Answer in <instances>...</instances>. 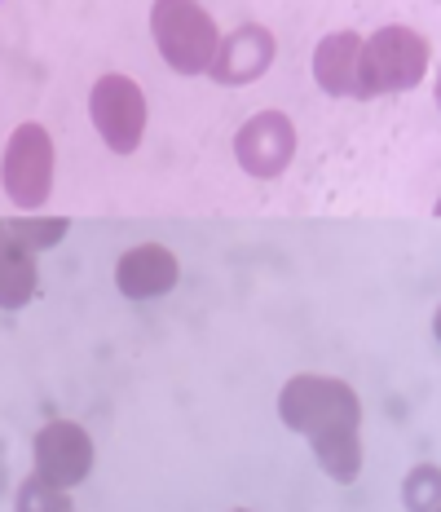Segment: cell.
I'll return each instance as SVG.
<instances>
[{
  "mask_svg": "<svg viewBox=\"0 0 441 512\" xmlns=\"http://www.w3.org/2000/svg\"><path fill=\"white\" fill-rule=\"evenodd\" d=\"M428 67V45L424 36L406 27H384L371 36V45L362 49V80L367 89L362 93H384V89H415L424 80Z\"/></svg>",
  "mask_w": 441,
  "mask_h": 512,
  "instance_id": "1",
  "label": "cell"
},
{
  "mask_svg": "<svg viewBox=\"0 0 441 512\" xmlns=\"http://www.w3.org/2000/svg\"><path fill=\"white\" fill-rule=\"evenodd\" d=\"M155 36L164 58L177 71H203L217 53V27L195 0H159L155 5Z\"/></svg>",
  "mask_w": 441,
  "mask_h": 512,
  "instance_id": "2",
  "label": "cell"
},
{
  "mask_svg": "<svg viewBox=\"0 0 441 512\" xmlns=\"http://www.w3.org/2000/svg\"><path fill=\"white\" fill-rule=\"evenodd\" d=\"M93 120H98V133L115 151H133L137 133L146 124V102L124 76H106L93 89Z\"/></svg>",
  "mask_w": 441,
  "mask_h": 512,
  "instance_id": "3",
  "label": "cell"
},
{
  "mask_svg": "<svg viewBox=\"0 0 441 512\" xmlns=\"http://www.w3.org/2000/svg\"><path fill=\"white\" fill-rule=\"evenodd\" d=\"M5 181H9V195H14L23 208L45 199V190H49V137H45V128H18L14 133L9 155H5Z\"/></svg>",
  "mask_w": 441,
  "mask_h": 512,
  "instance_id": "4",
  "label": "cell"
},
{
  "mask_svg": "<svg viewBox=\"0 0 441 512\" xmlns=\"http://www.w3.org/2000/svg\"><path fill=\"white\" fill-rule=\"evenodd\" d=\"M292 124L283 120L278 111H265L261 120H252L239 133V164L252 168V173L270 177L278 168H287V159H292Z\"/></svg>",
  "mask_w": 441,
  "mask_h": 512,
  "instance_id": "5",
  "label": "cell"
},
{
  "mask_svg": "<svg viewBox=\"0 0 441 512\" xmlns=\"http://www.w3.org/2000/svg\"><path fill=\"white\" fill-rule=\"evenodd\" d=\"M36 464L40 477H49V482H80L84 464H89V442L75 424H49L36 442Z\"/></svg>",
  "mask_w": 441,
  "mask_h": 512,
  "instance_id": "6",
  "label": "cell"
},
{
  "mask_svg": "<svg viewBox=\"0 0 441 512\" xmlns=\"http://www.w3.org/2000/svg\"><path fill=\"white\" fill-rule=\"evenodd\" d=\"M358 62H362V40L358 36H349V31H340V36H327L318 45V58H314L318 84L327 93H353V89H358L353 80H362Z\"/></svg>",
  "mask_w": 441,
  "mask_h": 512,
  "instance_id": "7",
  "label": "cell"
},
{
  "mask_svg": "<svg viewBox=\"0 0 441 512\" xmlns=\"http://www.w3.org/2000/svg\"><path fill=\"white\" fill-rule=\"evenodd\" d=\"M270 62V36L261 27H243L230 36V45L221 49V62H217V76L225 84H247V76H261V67Z\"/></svg>",
  "mask_w": 441,
  "mask_h": 512,
  "instance_id": "8",
  "label": "cell"
},
{
  "mask_svg": "<svg viewBox=\"0 0 441 512\" xmlns=\"http://www.w3.org/2000/svg\"><path fill=\"white\" fill-rule=\"evenodd\" d=\"M172 279H177V265L164 248H137L120 265V283L128 296H159Z\"/></svg>",
  "mask_w": 441,
  "mask_h": 512,
  "instance_id": "9",
  "label": "cell"
},
{
  "mask_svg": "<svg viewBox=\"0 0 441 512\" xmlns=\"http://www.w3.org/2000/svg\"><path fill=\"white\" fill-rule=\"evenodd\" d=\"M437 102H441V80H437Z\"/></svg>",
  "mask_w": 441,
  "mask_h": 512,
  "instance_id": "10",
  "label": "cell"
},
{
  "mask_svg": "<svg viewBox=\"0 0 441 512\" xmlns=\"http://www.w3.org/2000/svg\"><path fill=\"white\" fill-rule=\"evenodd\" d=\"M437 323H441V318H437ZM437 332H441V327H437Z\"/></svg>",
  "mask_w": 441,
  "mask_h": 512,
  "instance_id": "11",
  "label": "cell"
}]
</instances>
